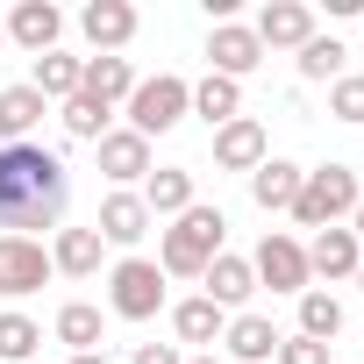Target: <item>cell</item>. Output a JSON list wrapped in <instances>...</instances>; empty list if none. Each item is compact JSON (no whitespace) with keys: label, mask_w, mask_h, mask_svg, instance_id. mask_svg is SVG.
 Listing matches in <instances>:
<instances>
[{"label":"cell","mask_w":364,"mask_h":364,"mask_svg":"<svg viewBox=\"0 0 364 364\" xmlns=\"http://www.w3.org/2000/svg\"><path fill=\"white\" fill-rule=\"evenodd\" d=\"M72 200V171L58 150L43 143H0V229L8 236H36V229H58Z\"/></svg>","instance_id":"cell-1"},{"label":"cell","mask_w":364,"mask_h":364,"mask_svg":"<svg viewBox=\"0 0 364 364\" xmlns=\"http://www.w3.org/2000/svg\"><path fill=\"white\" fill-rule=\"evenodd\" d=\"M222 236H229V222H222V208H186L171 229H164V243H157V272H171V279H200L215 257H222Z\"/></svg>","instance_id":"cell-2"},{"label":"cell","mask_w":364,"mask_h":364,"mask_svg":"<svg viewBox=\"0 0 364 364\" xmlns=\"http://www.w3.org/2000/svg\"><path fill=\"white\" fill-rule=\"evenodd\" d=\"M357 200H364V193H357V171H350V164H321V171L300 178V200H293L286 215H293L300 229H336L343 215H357Z\"/></svg>","instance_id":"cell-3"},{"label":"cell","mask_w":364,"mask_h":364,"mask_svg":"<svg viewBox=\"0 0 364 364\" xmlns=\"http://www.w3.org/2000/svg\"><path fill=\"white\" fill-rule=\"evenodd\" d=\"M193 114V86L178 79V72H157V79H136V93H129V129L150 143V136H164V129H178Z\"/></svg>","instance_id":"cell-4"},{"label":"cell","mask_w":364,"mask_h":364,"mask_svg":"<svg viewBox=\"0 0 364 364\" xmlns=\"http://www.w3.org/2000/svg\"><path fill=\"white\" fill-rule=\"evenodd\" d=\"M107 307H114L122 321H150V314L164 307V272H157L150 257H122V264L107 272Z\"/></svg>","instance_id":"cell-5"},{"label":"cell","mask_w":364,"mask_h":364,"mask_svg":"<svg viewBox=\"0 0 364 364\" xmlns=\"http://www.w3.org/2000/svg\"><path fill=\"white\" fill-rule=\"evenodd\" d=\"M250 272H257V286H272V293H307V279H314V272H307V250H300L293 236H279V229L257 243Z\"/></svg>","instance_id":"cell-6"},{"label":"cell","mask_w":364,"mask_h":364,"mask_svg":"<svg viewBox=\"0 0 364 364\" xmlns=\"http://www.w3.org/2000/svg\"><path fill=\"white\" fill-rule=\"evenodd\" d=\"M43 279H50V250H43L36 236H0V293L22 300V293H36Z\"/></svg>","instance_id":"cell-7"},{"label":"cell","mask_w":364,"mask_h":364,"mask_svg":"<svg viewBox=\"0 0 364 364\" xmlns=\"http://www.w3.org/2000/svg\"><path fill=\"white\" fill-rule=\"evenodd\" d=\"M250 36H257L264 50H307V43H314V8H307V0H272Z\"/></svg>","instance_id":"cell-8"},{"label":"cell","mask_w":364,"mask_h":364,"mask_svg":"<svg viewBox=\"0 0 364 364\" xmlns=\"http://www.w3.org/2000/svg\"><path fill=\"white\" fill-rule=\"evenodd\" d=\"M79 29H86V43H93L100 58H122V43L136 36V8H129V0H86Z\"/></svg>","instance_id":"cell-9"},{"label":"cell","mask_w":364,"mask_h":364,"mask_svg":"<svg viewBox=\"0 0 364 364\" xmlns=\"http://www.w3.org/2000/svg\"><path fill=\"white\" fill-rule=\"evenodd\" d=\"M264 157H272V150H264V122L236 114V122L215 129V164H222V171H257Z\"/></svg>","instance_id":"cell-10"},{"label":"cell","mask_w":364,"mask_h":364,"mask_svg":"<svg viewBox=\"0 0 364 364\" xmlns=\"http://www.w3.org/2000/svg\"><path fill=\"white\" fill-rule=\"evenodd\" d=\"M208 65H215L222 79H243V72L264 65V43H257L250 29H236V22H215V36H208Z\"/></svg>","instance_id":"cell-11"},{"label":"cell","mask_w":364,"mask_h":364,"mask_svg":"<svg viewBox=\"0 0 364 364\" xmlns=\"http://www.w3.org/2000/svg\"><path fill=\"white\" fill-rule=\"evenodd\" d=\"M93 229H100V243H122V250L143 243V236H150V208H143V193H107Z\"/></svg>","instance_id":"cell-12"},{"label":"cell","mask_w":364,"mask_h":364,"mask_svg":"<svg viewBox=\"0 0 364 364\" xmlns=\"http://www.w3.org/2000/svg\"><path fill=\"white\" fill-rule=\"evenodd\" d=\"M300 178H307V171H300L293 157H264V164L250 171V200H257L264 215H279V208L300 200Z\"/></svg>","instance_id":"cell-13"},{"label":"cell","mask_w":364,"mask_h":364,"mask_svg":"<svg viewBox=\"0 0 364 364\" xmlns=\"http://www.w3.org/2000/svg\"><path fill=\"white\" fill-rule=\"evenodd\" d=\"M8 36H15L22 50H36V58H43V50H58V36H65V15L50 8V0H22V8L8 15Z\"/></svg>","instance_id":"cell-14"},{"label":"cell","mask_w":364,"mask_h":364,"mask_svg":"<svg viewBox=\"0 0 364 364\" xmlns=\"http://www.w3.org/2000/svg\"><path fill=\"white\" fill-rule=\"evenodd\" d=\"M100 171L114 178V186H129V178H150V143L136 129H107L100 136Z\"/></svg>","instance_id":"cell-15"},{"label":"cell","mask_w":364,"mask_h":364,"mask_svg":"<svg viewBox=\"0 0 364 364\" xmlns=\"http://www.w3.org/2000/svg\"><path fill=\"white\" fill-rule=\"evenodd\" d=\"M143 208H150V222H157V215H171V222H178V215L193 208V171H186V164L150 171V178H143Z\"/></svg>","instance_id":"cell-16"},{"label":"cell","mask_w":364,"mask_h":364,"mask_svg":"<svg viewBox=\"0 0 364 364\" xmlns=\"http://www.w3.org/2000/svg\"><path fill=\"white\" fill-rule=\"evenodd\" d=\"M100 229H58V243H50V272H65V279H93L100 272Z\"/></svg>","instance_id":"cell-17"},{"label":"cell","mask_w":364,"mask_h":364,"mask_svg":"<svg viewBox=\"0 0 364 364\" xmlns=\"http://www.w3.org/2000/svg\"><path fill=\"white\" fill-rule=\"evenodd\" d=\"M200 279H208V300H215L222 314H229V307H243V300L257 293V272H250V257H229V250H222V257H215Z\"/></svg>","instance_id":"cell-18"},{"label":"cell","mask_w":364,"mask_h":364,"mask_svg":"<svg viewBox=\"0 0 364 364\" xmlns=\"http://www.w3.org/2000/svg\"><path fill=\"white\" fill-rule=\"evenodd\" d=\"M79 93H86V100H100V107L129 100V93H136V72H129V58H86V72H79Z\"/></svg>","instance_id":"cell-19"},{"label":"cell","mask_w":364,"mask_h":364,"mask_svg":"<svg viewBox=\"0 0 364 364\" xmlns=\"http://www.w3.org/2000/svg\"><path fill=\"white\" fill-rule=\"evenodd\" d=\"M357 264H364V250H357L350 229H321L314 250H307V272H321V279H357Z\"/></svg>","instance_id":"cell-20"},{"label":"cell","mask_w":364,"mask_h":364,"mask_svg":"<svg viewBox=\"0 0 364 364\" xmlns=\"http://www.w3.org/2000/svg\"><path fill=\"white\" fill-rule=\"evenodd\" d=\"M222 343H229V357H243V364H272V357H279V328H272L264 314H236V321L222 328Z\"/></svg>","instance_id":"cell-21"},{"label":"cell","mask_w":364,"mask_h":364,"mask_svg":"<svg viewBox=\"0 0 364 364\" xmlns=\"http://www.w3.org/2000/svg\"><path fill=\"white\" fill-rule=\"evenodd\" d=\"M222 328H229V314H222L208 293L171 307V336H178V343H222Z\"/></svg>","instance_id":"cell-22"},{"label":"cell","mask_w":364,"mask_h":364,"mask_svg":"<svg viewBox=\"0 0 364 364\" xmlns=\"http://www.w3.org/2000/svg\"><path fill=\"white\" fill-rule=\"evenodd\" d=\"M193 114H200L208 129L236 122V114H243V86H236V79H222V72H208V79L193 86Z\"/></svg>","instance_id":"cell-23"},{"label":"cell","mask_w":364,"mask_h":364,"mask_svg":"<svg viewBox=\"0 0 364 364\" xmlns=\"http://www.w3.org/2000/svg\"><path fill=\"white\" fill-rule=\"evenodd\" d=\"M36 122H43V93L36 86H8L0 93V143H29Z\"/></svg>","instance_id":"cell-24"},{"label":"cell","mask_w":364,"mask_h":364,"mask_svg":"<svg viewBox=\"0 0 364 364\" xmlns=\"http://www.w3.org/2000/svg\"><path fill=\"white\" fill-rule=\"evenodd\" d=\"M79 72H86V58L43 50V58H36V79H29V86H36L43 100H72V93H79Z\"/></svg>","instance_id":"cell-25"},{"label":"cell","mask_w":364,"mask_h":364,"mask_svg":"<svg viewBox=\"0 0 364 364\" xmlns=\"http://www.w3.org/2000/svg\"><path fill=\"white\" fill-rule=\"evenodd\" d=\"M300 336L307 343H328V336H343V300L336 293H300Z\"/></svg>","instance_id":"cell-26"},{"label":"cell","mask_w":364,"mask_h":364,"mask_svg":"<svg viewBox=\"0 0 364 364\" xmlns=\"http://www.w3.org/2000/svg\"><path fill=\"white\" fill-rule=\"evenodd\" d=\"M58 343H72V357L100 350V307H86V300H65V307H58Z\"/></svg>","instance_id":"cell-27"},{"label":"cell","mask_w":364,"mask_h":364,"mask_svg":"<svg viewBox=\"0 0 364 364\" xmlns=\"http://www.w3.org/2000/svg\"><path fill=\"white\" fill-rule=\"evenodd\" d=\"M343 58H350V50H343L336 36H314V43L300 50V79H328V86H336V79H343Z\"/></svg>","instance_id":"cell-28"},{"label":"cell","mask_w":364,"mask_h":364,"mask_svg":"<svg viewBox=\"0 0 364 364\" xmlns=\"http://www.w3.org/2000/svg\"><path fill=\"white\" fill-rule=\"evenodd\" d=\"M36 343H43V328H36L29 314H0V357H8V364L36 357Z\"/></svg>","instance_id":"cell-29"},{"label":"cell","mask_w":364,"mask_h":364,"mask_svg":"<svg viewBox=\"0 0 364 364\" xmlns=\"http://www.w3.org/2000/svg\"><path fill=\"white\" fill-rule=\"evenodd\" d=\"M65 129H72L79 143H100V136H107V107L86 100V93H72V100H65Z\"/></svg>","instance_id":"cell-30"},{"label":"cell","mask_w":364,"mask_h":364,"mask_svg":"<svg viewBox=\"0 0 364 364\" xmlns=\"http://www.w3.org/2000/svg\"><path fill=\"white\" fill-rule=\"evenodd\" d=\"M328 114H336V122H364V79L343 72V79L328 86Z\"/></svg>","instance_id":"cell-31"},{"label":"cell","mask_w":364,"mask_h":364,"mask_svg":"<svg viewBox=\"0 0 364 364\" xmlns=\"http://www.w3.org/2000/svg\"><path fill=\"white\" fill-rule=\"evenodd\" d=\"M279 364H328V343H307V336H279Z\"/></svg>","instance_id":"cell-32"},{"label":"cell","mask_w":364,"mask_h":364,"mask_svg":"<svg viewBox=\"0 0 364 364\" xmlns=\"http://www.w3.org/2000/svg\"><path fill=\"white\" fill-rule=\"evenodd\" d=\"M129 364H186V357H178V343H136Z\"/></svg>","instance_id":"cell-33"},{"label":"cell","mask_w":364,"mask_h":364,"mask_svg":"<svg viewBox=\"0 0 364 364\" xmlns=\"http://www.w3.org/2000/svg\"><path fill=\"white\" fill-rule=\"evenodd\" d=\"M350 236H357V250H364V200H357V215H350Z\"/></svg>","instance_id":"cell-34"},{"label":"cell","mask_w":364,"mask_h":364,"mask_svg":"<svg viewBox=\"0 0 364 364\" xmlns=\"http://www.w3.org/2000/svg\"><path fill=\"white\" fill-rule=\"evenodd\" d=\"M72 364H107V350H86V357H72Z\"/></svg>","instance_id":"cell-35"},{"label":"cell","mask_w":364,"mask_h":364,"mask_svg":"<svg viewBox=\"0 0 364 364\" xmlns=\"http://www.w3.org/2000/svg\"><path fill=\"white\" fill-rule=\"evenodd\" d=\"M357 293H364V264H357Z\"/></svg>","instance_id":"cell-36"},{"label":"cell","mask_w":364,"mask_h":364,"mask_svg":"<svg viewBox=\"0 0 364 364\" xmlns=\"http://www.w3.org/2000/svg\"><path fill=\"white\" fill-rule=\"evenodd\" d=\"M193 364H222V357H193Z\"/></svg>","instance_id":"cell-37"},{"label":"cell","mask_w":364,"mask_h":364,"mask_svg":"<svg viewBox=\"0 0 364 364\" xmlns=\"http://www.w3.org/2000/svg\"><path fill=\"white\" fill-rule=\"evenodd\" d=\"M0 43H8V29H0Z\"/></svg>","instance_id":"cell-38"}]
</instances>
